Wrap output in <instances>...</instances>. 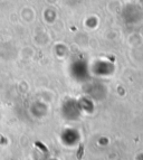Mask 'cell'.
Returning a JSON list of instances; mask_svg holds the SVG:
<instances>
[{
	"mask_svg": "<svg viewBox=\"0 0 143 160\" xmlns=\"http://www.w3.org/2000/svg\"><path fill=\"white\" fill-rule=\"evenodd\" d=\"M36 146H37V147H39V148H42V151H44V152L47 151V148H46L45 146H44V144L39 143V142H36Z\"/></svg>",
	"mask_w": 143,
	"mask_h": 160,
	"instance_id": "7a4b0ae2",
	"label": "cell"
},
{
	"mask_svg": "<svg viewBox=\"0 0 143 160\" xmlns=\"http://www.w3.org/2000/svg\"><path fill=\"white\" fill-rule=\"evenodd\" d=\"M83 153H84V144H81L78 152H77V158H78V160H81L83 158Z\"/></svg>",
	"mask_w": 143,
	"mask_h": 160,
	"instance_id": "6da1fadb",
	"label": "cell"
}]
</instances>
